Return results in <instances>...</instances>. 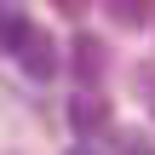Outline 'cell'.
I'll use <instances>...</instances> for the list:
<instances>
[{
  "label": "cell",
  "instance_id": "1",
  "mask_svg": "<svg viewBox=\"0 0 155 155\" xmlns=\"http://www.w3.org/2000/svg\"><path fill=\"white\" fill-rule=\"evenodd\" d=\"M12 58L35 75V81H46V75H58V40L40 29V23H23V35L12 40Z\"/></svg>",
  "mask_w": 155,
  "mask_h": 155
},
{
  "label": "cell",
  "instance_id": "2",
  "mask_svg": "<svg viewBox=\"0 0 155 155\" xmlns=\"http://www.w3.org/2000/svg\"><path fill=\"white\" fill-rule=\"evenodd\" d=\"M69 127H75V138H98V132L109 127V98L75 92V98H69Z\"/></svg>",
  "mask_w": 155,
  "mask_h": 155
},
{
  "label": "cell",
  "instance_id": "3",
  "mask_svg": "<svg viewBox=\"0 0 155 155\" xmlns=\"http://www.w3.org/2000/svg\"><path fill=\"white\" fill-rule=\"evenodd\" d=\"M104 63H109V58H104V40L81 35V40H75V75H81V81H98V75H104Z\"/></svg>",
  "mask_w": 155,
  "mask_h": 155
},
{
  "label": "cell",
  "instance_id": "4",
  "mask_svg": "<svg viewBox=\"0 0 155 155\" xmlns=\"http://www.w3.org/2000/svg\"><path fill=\"white\" fill-rule=\"evenodd\" d=\"M109 17L121 29H138V23H150V0H109Z\"/></svg>",
  "mask_w": 155,
  "mask_h": 155
},
{
  "label": "cell",
  "instance_id": "5",
  "mask_svg": "<svg viewBox=\"0 0 155 155\" xmlns=\"http://www.w3.org/2000/svg\"><path fill=\"white\" fill-rule=\"evenodd\" d=\"M23 23H29V17H23L12 0H0V52H12V40L23 35Z\"/></svg>",
  "mask_w": 155,
  "mask_h": 155
},
{
  "label": "cell",
  "instance_id": "6",
  "mask_svg": "<svg viewBox=\"0 0 155 155\" xmlns=\"http://www.w3.org/2000/svg\"><path fill=\"white\" fill-rule=\"evenodd\" d=\"M52 6H58V12H63V17H81V12H86V6H92V0H52Z\"/></svg>",
  "mask_w": 155,
  "mask_h": 155
},
{
  "label": "cell",
  "instance_id": "7",
  "mask_svg": "<svg viewBox=\"0 0 155 155\" xmlns=\"http://www.w3.org/2000/svg\"><path fill=\"white\" fill-rule=\"evenodd\" d=\"M69 155H92V150H69Z\"/></svg>",
  "mask_w": 155,
  "mask_h": 155
},
{
  "label": "cell",
  "instance_id": "8",
  "mask_svg": "<svg viewBox=\"0 0 155 155\" xmlns=\"http://www.w3.org/2000/svg\"><path fill=\"white\" fill-rule=\"evenodd\" d=\"M132 155H155V150H132Z\"/></svg>",
  "mask_w": 155,
  "mask_h": 155
}]
</instances>
